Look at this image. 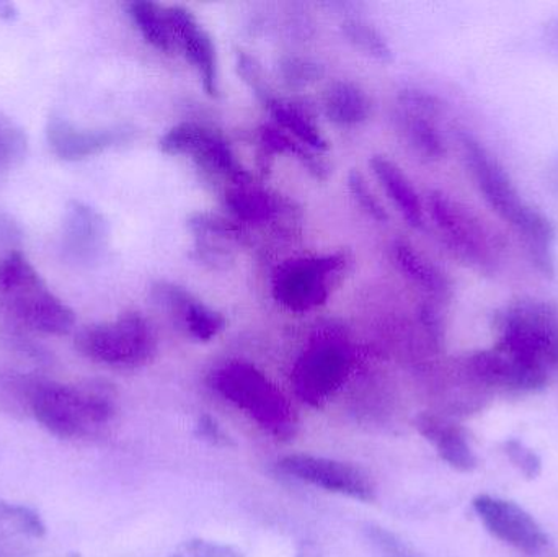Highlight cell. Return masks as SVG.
<instances>
[{
    "label": "cell",
    "instance_id": "8992f818",
    "mask_svg": "<svg viewBox=\"0 0 558 557\" xmlns=\"http://www.w3.org/2000/svg\"><path fill=\"white\" fill-rule=\"evenodd\" d=\"M426 205L442 242L459 261L485 274L497 270L505 244L481 216L439 190L429 193Z\"/></svg>",
    "mask_w": 558,
    "mask_h": 557
},
{
    "label": "cell",
    "instance_id": "5b68a950",
    "mask_svg": "<svg viewBox=\"0 0 558 557\" xmlns=\"http://www.w3.org/2000/svg\"><path fill=\"white\" fill-rule=\"evenodd\" d=\"M495 346L550 379L558 372V310L547 301L523 298L495 314Z\"/></svg>",
    "mask_w": 558,
    "mask_h": 557
},
{
    "label": "cell",
    "instance_id": "277c9868",
    "mask_svg": "<svg viewBox=\"0 0 558 557\" xmlns=\"http://www.w3.org/2000/svg\"><path fill=\"white\" fill-rule=\"evenodd\" d=\"M213 391L234 404L262 431L277 440H289L298 432V415L284 392L252 363L219 365L208 378Z\"/></svg>",
    "mask_w": 558,
    "mask_h": 557
},
{
    "label": "cell",
    "instance_id": "cb8c5ba5",
    "mask_svg": "<svg viewBox=\"0 0 558 557\" xmlns=\"http://www.w3.org/2000/svg\"><path fill=\"white\" fill-rule=\"evenodd\" d=\"M324 113L337 126H360L373 111L369 95L350 81H335L324 94Z\"/></svg>",
    "mask_w": 558,
    "mask_h": 557
},
{
    "label": "cell",
    "instance_id": "603a6c76",
    "mask_svg": "<svg viewBox=\"0 0 558 557\" xmlns=\"http://www.w3.org/2000/svg\"><path fill=\"white\" fill-rule=\"evenodd\" d=\"M225 206L235 221L245 225H265L277 218L281 203L274 193L257 183H232L225 192Z\"/></svg>",
    "mask_w": 558,
    "mask_h": 557
},
{
    "label": "cell",
    "instance_id": "d4e9b609",
    "mask_svg": "<svg viewBox=\"0 0 558 557\" xmlns=\"http://www.w3.org/2000/svg\"><path fill=\"white\" fill-rule=\"evenodd\" d=\"M268 111L274 117L277 126L289 134V136L298 140L299 143L307 146L315 153H324L328 150V141L322 134L320 128L315 123L314 117L308 113L307 108L295 104L292 100H282V98H274L267 105Z\"/></svg>",
    "mask_w": 558,
    "mask_h": 557
},
{
    "label": "cell",
    "instance_id": "30bf717a",
    "mask_svg": "<svg viewBox=\"0 0 558 557\" xmlns=\"http://www.w3.org/2000/svg\"><path fill=\"white\" fill-rule=\"evenodd\" d=\"M159 147L167 156H192L199 169L229 180L231 185L252 180L228 140L205 124L183 121L160 137Z\"/></svg>",
    "mask_w": 558,
    "mask_h": 557
},
{
    "label": "cell",
    "instance_id": "8d00e7d4",
    "mask_svg": "<svg viewBox=\"0 0 558 557\" xmlns=\"http://www.w3.org/2000/svg\"><path fill=\"white\" fill-rule=\"evenodd\" d=\"M22 229L10 216L0 215V258L10 252L19 251Z\"/></svg>",
    "mask_w": 558,
    "mask_h": 557
},
{
    "label": "cell",
    "instance_id": "d6986e66",
    "mask_svg": "<svg viewBox=\"0 0 558 557\" xmlns=\"http://www.w3.org/2000/svg\"><path fill=\"white\" fill-rule=\"evenodd\" d=\"M416 431L438 451L441 460L461 473L477 467V458L469 440L468 431L439 412H422L415 421Z\"/></svg>",
    "mask_w": 558,
    "mask_h": 557
},
{
    "label": "cell",
    "instance_id": "6da1fadb",
    "mask_svg": "<svg viewBox=\"0 0 558 557\" xmlns=\"http://www.w3.org/2000/svg\"><path fill=\"white\" fill-rule=\"evenodd\" d=\"M465 166L488 208L523 241L531 261L546 277L556 271V229L536 206L523 198L501 164L471 136H462Z\"/></svg>",
    "mask_w": 558,
    "mask_h": 557
},
{
    "label": "cell",
    "instance_id": "ab89813d",
    "mask_svg": "<svg viewBox=\"0 0 558 557\" xmlns=\"http://www.w3.org/2000/svg\"><path fill=\"white\" fill-rule=\"evenodd\" d=\"M549 39L558 48V19L549 26Z\"/></svg>",
    "mask_w": 558,
    "mask_h": 557
},
{
    "label": "cell",
    "instance_id": "e0dca14e",
    "mask_svg": "<svg viewBox=\"0 0 558 557\" xmlns=\"http://www.w3.org/2000/svg\"><path fill=\"white\" fill-rule=\"evenodd\" d=\"M46 137L54 156L68 162L88 159L121 144L130 143L134 130L130 126L81 128L62 117H51Z\"/></svg>",
    "mask_w": 558,
    "mask_h": 557
},
{
    "label": "cell",
    "instance_id": "9c48e42d",
    "mask_svg": "<svg viewBox=\"0 0 558 557\" xmlns=\"http://www.w3.org/2000/svg\"><path fill=\"white\" fill-rule=\"evenodd\" d=\"M350 347L335 336H320L295 360L291 372L295 396L311 408H324L351 372Z\"/></svg>",
    "mask_w": 558,
    "mask_h": 557
},
{
    "label": "cell",
    "instance_id": "44dd1931",
    "mask_svg": "<svg viewBox=\"0 0 558 557\" xmlns=\"http://www.w3.org/2000/svg\"><path fill=\"white\" fill-rule=\"evenodd\" d=\"M369 166L407 225L415 229L423 228L425 211H423L422 199L403 170L386 156H373Z\"/></svg>",
    "mask_w": 558,
    "mask_h": 557
},
{
    "label": "cell",
    "instance_id": "7a4b0ae2",
    "mask_svg": "<svg viewBox=\"0 0 558 557\" xmlns=\"http://www.w3.org/2000/svg\"><path fill=\"white\" fill-rule=\"evenodd\" d=\"M23 386L29 414L46 432L62 440L97 437L117 417V395L101 383L71 385L29 379Z\"/></svg>",
    "mask_w": 558,
    "mask_h": 557
},
{
    "label": "cell",
    "instance_id": "60d3db41",
    "mask_svg": "<svg viewBox=\"0 0 558 557\" xmlns=\"http://www.w3.org/2000/svg\"><path fill=\"white\" fill-rule=\"evenodd\" d=\"M0 557H12V553L3 548V546H0Z\"/></svg>",
    "mask_w": 558,
    "mask_h": 557
},
{
    "label": "cell",
    "instance_id": "52a82bcc",
    "mask_svg": "<svg viewBox=\"0 0 558 557\" xmlns=\"http://www.w3.org/2000/svg\"><path fill=\"white\" fill-rule=\"evenodd\" d=\"M74 343L85 359L118 370L141 368L157 352L153 326L140 313H124L117 319L84 327Z\"/></svg>",
    "mask_w": 558,
    "mask_h": 557
},
{
    "label": "cell",
    "instance_id": "4fadbf2b",
    "mask_svg": "<svg viewBox=\"0 0 558 557\" xmlns=\"http://www.w3.org/2000/svg\"><path fill=\"white\" fill-rule=\"evenodd\" d=\"M474 510L495 538L524 555H539L549 545L543 526L526 510L510 500L482 494L474 499Z\"/></svg>",
    "mask_w": 558,
    "mask_h": 557
},
{
    "label": "cell",
    "instance_id": "83f0119b",
    "mask_svg": "<svg viewBox=\"0 0 558 557\" xmlns=\"http://www.w3.org/2000/svg\"><path fill=\"white\" fill-rule=\"evenodd\" d=\"M341 32L353 48L380 62H392L393 52L383 33L363 19H347Z\"/></svg>",
    "mask_w": 558,
    "mask_h": 557
},
{
    "label": "cell",
    "instance_id": "5bb4252c",
    "mask_svg": "<svg viewBox=\"0 0 558 557\" xmlns=\"http://www.w3.org/2000/svg\"><path fill=\"white\" fill-rule=\"evenodd\" d=\"M397 123L418 156L439 160L446 156V143L436 120L442 111L441 101L426 90L405 88L399 95Z\"/></svg>",
    "mask_w": 558,
    "mask_h": 557
},
{
    "label": "cell",
    "instance_id": "836d02e7",
    "mask_svg": "<svg viewBox=\"0 0 558 557\" xmlns=\"http://www.w3.org/2000/svg\"><path fill=\"white\" fill-rule=\"evenodd\" d=\"M504 453L511 461L514 468L523 474L526 480H536L543 471V461L536 451L531 450L523 441L507 440L504 444Z\"/></svg>",
    "mask_w": 558,
    "mask_h": 557
},
{
    "label": "cell",
    "instance_id": "74e56055",
    "mask_svg": "<svg viewBox=\"0 0 558 557\" xmlns=\"http://www.w3.org/2000/svg\"><path fill=\"white\" fill-rule=\"evenodd\" d=\"M196 435H198L202 440L216 445V447H226V445L231 444L228 435L222 431L221 425H219L218 421L213 419L211 415H202V417H199L198 424H196Z\"/></svg>",
    "mask_w": 558,
    "mask_h": 557
},
{
    "label": "cell",
    "instance_id": "f1b7e54d",
    "mask_svg": "<svg viewBox=\"0 0 558 557\" xmlns=\"http://www.w3.org/2000/svg\"><path fill=\"white\" fill-rule=\"evenodd\" d=\"M0 532L39 540L46 535V525L29 507L0 499Z\"/></svg>",
    "mask_w": 558,
    "mask_h": 557
},
{
    "label": "cell",
    "instance_id": "7c38bea8",
    "mask_svg": "<svg viewBox=\"0 0 558 557\" xmlns=\"http://www.w3.org/2000/svg\"><path fill=\"white\" fill-rule=\"evenodd\" d=\"M462 360L469 372L492 396L497 392L527 395V392L539 391L549 383L546 375L531 368L495 343L490 349L478 350Z\"/></svg>",
    "mask_w": 558,
    "mask_h": 557
},
{
    "label": "cell",
    "instance_id": "8fae6325",
    "mask_svg": "<svg viewBox=\"0 0 558 557\" xmlns=\"http://www.w3.org/2000/svg\"><path fill=\"white\" fill-rule=\"evenodd\" d=\"M279 468L288 476L327 493L340 494L361 502H373L376 497V487L369 474L343 461L312 455H289L279 461Z\"/></svg>",
    "mask_w": 558,
    "mask_h": 557
},
{
    "label": "cell",
    "instance_id": "d6a6232c",
    "mask_svg": "<svg viewBox=\"0 0 558 557\" xmlns=\"http://www.w3.org/2000/svg\"><path fill=\"white\" fill-rule=\"evenodd\" d=\"M238 72L242 78H244L245 84L254 90V94L257 95L258 100L267 107L275 97L271 88L268 87L267 81H265L264 71H262L260 64H258L257 59L252 58L247 52L239 51L238 52Z\"/></svg>",
    "mask_w": 558,
    "mask_h": 557
},
{
    "label": "cell",
    "instance_id": "1f68e13d",
    "mask_svg": "<svg viewBox=\"0 0 558 557\" xmlns=\"http://www.w3.org/2000/svg\"><path fill=\"white\" fill-rule=\"evenodd\" d=\"M282 77L289 85L302 87V85L317 82L324 75V65L320 62L312 61L307 58H299V56H288L282 59L279 64Z\"/></svg>",
    "mask_w": 558,
    "mask_h": 557
},
{
    "label": "cell",
    "instance_id": "ac0fdd59",
    "mask_svg": "<svg viewBox=\"0 0 558 557\" xmlns=\"http://www.w3.org/2000/svg\"><path fill=\"white\" fill-rule=\"evenodd\" d=\"M166 15L175 46L182 49L183 55L198 72L206 94L209 97H218V56L211 35L185 7H166Z\"/></svg>",
    "mask_w": 558,
    "mask_h": 557
},
{
    "label": "cell",
    "instance_id": "4dcf8cb0",
    "mask_svg": "<svg viewBox=\"0 0 558 557\" xmlns=\"http://www.w3.org/2000/svg\"><path fill=\"white\" fill-rule=\"evenodd\" d=\"M348 190L354 202L360 205V208L366 213L369 218L376 219L379 222H386L389 219V213L384 208L383 203L379 202L373 190L367 185L366 179L360 170H351L348 175Z\"/></svg>",
    "mask_w": 558,
    "mask_h": 557
},
{
    "label": "cell",
    "instance_id": "f35d334b",
    "mask_svg": "<svg viewBox=\"0 0 558 557\" xmlns=\"http://www.w3.org/2000/svg\"><path fill=\"white\" fill-rule=\"evenodd\" d=\"M549 182L550 186L554 189V192H556L558 195V159L556 162H554V166L550 167Z\"/></svg>",
    "mask_w": 558,
    "mask_h": 557
},
{
    "label": "cell",
    "instance_id": "7402d4cb",
    "mask_svg": "<svg viewBox=\"0 0 558 557\" xmlns=\"http://www.w3.org/2000/svg\"><path fill=\"white\" fill-rule=\"evenodd\" d=\"M392 258L399 270L423 293L428 294L433 301L442 303V301L449 300L451 281L441 268L436 267L415 247L407 242H396L392 247Z\"/></svg>",
    "mask_w": 558,
    "mask_h": 557
},
{
    "label": "cell",
    "instance_id": "ba28073f",
    "mask_svg": "<svg viewBox=\"0 0 558 557\" xmlns=\"http://www.w3.org/2000/svg\"><path fill=\"white\" fill-rule=\"evenodd\" d=\"M348 264L347 252L286 261L271 278L274 298L291 313H307L324 306L347 274Z\"/></svg>",
    "mask_w": 558,
    "mask_h": 557
},
{
    "label": "cell",
    "instance_id": "9a60e30c",
    "mask_svg": "<svg viewBox=\"0 0 558 557\" xmlns=\"http://www.w3.org/2000/svg\"><path fill=\"white\" fill-rule=\"evenodd\" d=\"M110 229L107 219L94 206L84 202L69 203L62 216L59 249L65 262L92 265L104 257Z\"/></svg>",
    "mask_w": 558,
    "mask_h": 557
},
{
    "label": "cell",
    "instance_id": "3957f363",
    "mask_svg": "<svg viewBox=\"0 0 558 557\" xmlns=\"http://www.w3.org/2000/svg\"><path fill=\"white\" fill-rule=\"evenodd\" d=\"M0 319L16 329L43 336H65L74 329V311L20 251L0 258Z\"/></svg>",
    "mask_w": 558,
    "mask_h": 557
},
{
    "label": "cell",
    "instance_id": "4316f807",
    "mask_svg": "<svg viewBox=\"0 0 558 557\" xmlns=\"http://www.w3.org/2000/svg\"><path fill=\"white\" fill-rule=\"evenodd\" d=\"M126 9L134 25L153 48L159 49L160 52H170L177 48L172 29L167 22L166 7L137 0V2L128 3Z\"/></svg>",
    "mask_w": 558,
    "mask_h": 557
},
{
    "label": "cell",
    "instance_id": "d590c367",
    "mask_svg": "<svg viewBox=\"0 0 558 557\" xmlns=\"http://www.w3.org/2000/svg\"><path fill=\"white\" fill-rule=\"evenodd\" d=\"M170 557H244L238 549L208 540H190L180 545Z\"/></svg>",
    "mask_w": 558,
    "mask_h": 557
},
{
    "label": "cell",
    "instance_id": "f546056e",
    "mask_svg": "<svg viewBox=\"0 0 558 557\" xmlns=\"http://www.w3.org/2000/svg\"><path fill=\"white\" fill-rule=\"evenodd\" d=\"M28 141L22 128L0 117V172L13 169L22 162Z\"/></svg>",
    "mask_w": 558,
    "mask_h": 557
},
{
    "label": "cell",
    "instance_id": "ffe728a7",
    "mask_svg": "<svg viewBox=\"0 0 558 557\" xmlns=\"http://www.w3.org/2000/svg\"><path fill=\"white\" fill-rule=\"evenodd\" d=\"M186 225L195 235L196 261L213 268L228 267L234 258L231 245L241 241V226L213 213H193Z\"/></svg>",
    "mask_w": 558,
    "mask_h": 557
},
{
    "label": "cell",
    "instance_id": "e575fe53",
    "mask_svg": "<svg viewBox=\"0 0 558 557\" xmlns=\"http://www.w3.org/2000/svg\"><path fill=\"white\" fill-rule=\"evenodd\" d=\"M367 536H369L373 545L376 546L377 552L384 557H423L412 546L402 542L399 536L387 532V530L379 529V526H369L367 529Z\"/></svg>",
    "mask_w": 558,
    "mask_h": 557
},
{
    "label": "cell",
    "instance_id": "2e32d148",
    "mask_svg": "<svg viewBox=\"0 0 558 557\" xmlns=\"http://www.w3.org/2000/svg\"><path fill=\"white\" fill-rule=\"evenodd\" d=\"M150 300L157 307L169 313L180 329L199 342L216 339L228 327V320L219 311L213 310L180 284L156 281L150 287Z\"/></svg>",
    "mask_w": 558,
    "mask_h": 557
},
{
    "label": "cell",
    "instance_id": "484cf974",
    "mask_svg": "<svg viewBox=\"0 0 558 557\" xmlns=\"http://www.w3.org/2000/svg\"><path fill=\"white\" fill-rule=\"evenodd\" d=\"M260 146L265 156L268 157L277 156V154H288V156L294 157L315 179L325 180L330 173L327 160L322 159L318 153L289 136L277 124H265L260 128Z\"/></svg>",
    "mask_w": 558,
    "mask_h": 557
}]
</instances>
